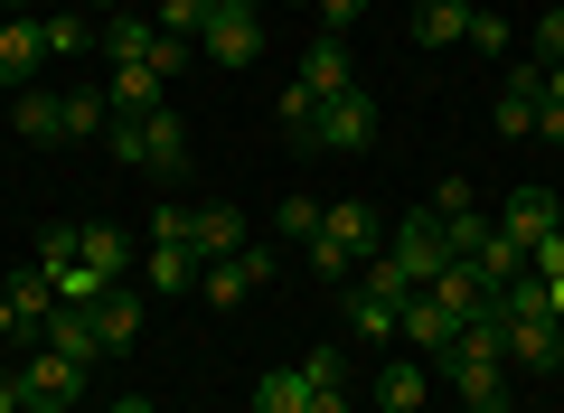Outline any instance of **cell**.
Segmentation results:
<instances>
[{
    "label": "cell",
    "mask_w": 564,
    "mask_h": 413,
    "mask_svg": "<svg viewBox=\"0 0 564 413\" xmlns=\"http://www.w3.org/2000/svg\"><path fill=\"white\" fill-rule=\"evenodd\" d=\"M104 141H113L122 170H151V178H180L188 170V122L170 113V104H161V113H122Z\"/></svg>",
    "instance_id": "cell-1"
},
{
    "label": "cell",
    "mask_w": 564,
    "mask_h": 413,
    "mask_svg": "<svg viewBox=\"0 0 564 413\" xmlns=\"http://www.w3.org/2000/svg\"><path fill=\"white\" fill-rule=\"evenodd\" d=\"M20 385H29V413H76L85 404V367H76V357H57L47 338H39V357L20 367Z\"/></svg>",
    "instance_id": "cell-2"
},
{
    "label": "cell",
    "mask_w": 564,
    "mask_h": 413,
    "mask_svg": "<svg viewBox=\"0 0 564 413\" xmlns=\"http://www.w3.org/2000/svg\"><path fill=\"white\" fill-rule=\"evenodd\" d=\"M104 57H141L151 76H180V66H188V39H170L161 20H113V29H104Z\"/></svg>",
    "instance_id": "cell-3"
},
{
    "label": "cell",
    "mask_w": 564,
    "mask_h": 413,
    "mask_svg": "<svg viewBox=\"0 0 564 413\" xmlns=\"http://www.w3.org/2000/svg\"><path fill=\"white\" fill-rule=\"evenodd\" d=\"M386 254H395V263H404V273H414V282H433V273H443V263H462V254H452V226L433 217V207H414V217L395 226V244H386Z\"/></svg>",
    "instance_id": "cell-4"
},
{
    "label": "cell",
    "mask_w": 564,
    "mask_h": 413,
    "mask_svg": "<svg viewBox=\"0 0 564 413\" xmlns=\"http://www.w3.org/2000/svg\"><path fill=\"white\" fill-rule=\"evenodd\" d=\"M254 282H273V244H236V254H217V263H198V292L217 301V311H236Z\"/></svg>",
    "instance_id": "cell-5"
},
{
    "label": "cell",
    "mask_w": 564,
    "mask_h": 413,
    "mask_svg": "<svg viewBox=\"0 0 564 413\" xmlns=\"http://www.w3.org/2000/svg\"><path fill=\"white\" fill-rule=\"evenodd\" d=\"M198 57H207V66H245V57H263V10H207Z\"/></svg>",
    "instance_id": "cell-6"
},
{
    "label": "cell",
    "mask_w": 564,
    "mask_h": 413,
    "mask_svg": "<svg viewBox=\"0 0 564 413\" xmlns=\"http://www.w3.org/2000/svg\"><path fill=\"white\" fill-rule=\"evenodd\" d=\"M377 141V95H329V113H321V132H311V151H367Z\"/></svg>",
    "instance_id": "cell-7"
},
{
    "label": "cell",
    "mask_w": 564,
    "mask_h": 413,
    "mask_svg": "<svg viewBox=\"0 0 564 413\" xmlns=\"http://www.w3.org/2000/svg\"><path fill=\"white\" fill-rule=\"evenodd\" d=\"M499 236H518L527 254H536L545 236H564V188H518V197H508V226H499Z\"/></svg>",
    "instance_id": "cell-8"
},
{
    "label": "cell",
    "mask_w": 564,
    "mask_h": 413,
    "mask_svg": "<svg viewBox=\"0 0 564 413\" xmlns=\"http://www.w3.org/2000/svg\"><path fill=\"white\" fill-rule=\"evenodd\" d=\"M236 244H254V236H245V207H217V197H207L198 217H188V254L217 263V254H236Z\"/></svg>",
    "instance_id": "cell-9"
},
{
    "label": "cell",
    "mask_w": 564,
    "mask_h": 413,
    "mask_svg": "<svg viewBox=\"0 0 564 413\" xmlns=\"http://www.w3.org/2000/svg\"><path fill=\"white\" fill-rule=\"evenodd\" d=\"M0 292H10V311H20V338H47V319L66 311V301H57V282H47L39 263H29V273H10Z\"/></svg>",
    "instance_id": "cell-10"
},
{
    "label": "cell",
    "mask_w": 564,
    "mask_h": 413,
    "mask_svg": "<svg viewBox=\"0 0 564 413\" xmlns=\"http://www.w3.org/2000/svg\"><path fill=\"white\" fill-rule=\"evenodd\" d=\"M321 236L329 244H339V254H377V207H358V197H329V207H321Z\"/></svg>",
    "instance_id": "cell-11"
},
{
    "label": "cell",
    "mask_w": 564,
    "mask_h": 413,
    "mask_svg": "<svg viewBox=\"0 0 564 413\" xmlns=\"http://www.w3.org/2000/svg\"><path fill=\"white\" fill-rule=\"evenodd\" d=\"M302 85H311V95H348V39H339V29H321V39H311L302 47Z\"/></svg>",
    "instance_id": "cell-12"
},
{
    "label": "cell",
    "mask_w": 564,
    "mask_h": 413,
    "mask_svg": "<svg viewBox=\"0 0 564 413\" xmlns=\"http://www.w3.org/2000/svg\"><path fill=\"white\" fill-rule=\"evenodd\" d=\"M414 47H433V57H443V47H470V0H423L414 10Z\"/></svg>",
    "instance_id": "cell-13"
},
{
    "label": "cell",
    "mask_w": 564,
    "mask_h": 413,
    "mask_svg": "<svg viewBox=\"0 0 564 413\" xmlns=\"http://www.w3.org/2000/svg\"><path fill=\"white\" fill-rule=\"evenodd\" d=\"M395 338H414V348H433V357H443L452 338H462V311H443L433 292H414V301H404V329H395Z\"/></svg>",
    "instance_id": "cell-14"
},
{
    "label": "cell",
    "mask_w": 564,
    "mask_h": 413,
    "mask_svg": "<svg viewBox=\"0 0 564 413\" xmlns=\"http://www.w3.org/2000/svg\"><path fill=\"white\" fill-rule=\"evenodd\" d=\"M161 85H170V76H151L141 57H113V85H104V104H113V113H161Z\"/></svg>",
    "instance_id": "cell-15"
},
{
    "label": "cell",
    "mask_w": 564,
    "mask_h": 413,
    "mask_svg": "<svg viewBox=\"0 0 564 413\" xmlns=\"http://www.w3.org/2000/svg\"><path fill=\"white\" fill-rule=\"evenodd\" d=\"M508 357H518V367H555V357H564V319H545V311L536 319H508Z\"/></svg>",
    "instance_id": "cell-16"
},
{
    "label": "cell",
    "mask_w": 564,
    "mask_h": 413,
    "mask_svg": "<svg viewBox=\"0 0 564 413\" xmlns=\"http://www.w3.org/2000/svg\"><path fill=\"white\" fill-rule=\"evenodd\" d=\"M39 57H47V47H39V10H29V20H10V29H0V85L20 95V85L39 76Z\"/></svg>",
    "instance_id": "cell-17"
},
{
    "label": "cell",
    "mask_w": 564,
    "mask_h": 413,
    "mask_svg": "<svg viewBox=\"0 0 564 413\" xmlns=\"http://www.w3.org/2000/svg\"><path fill=\"white\" fill-rule=\"evenodd\" d=\"M47 348H57V357H76V367L95 376V357H104V329H95V311H57V319H47Z\"/></svg>",
    "instance_id": "cell-18"
},
{
    "label": "cell",
    "mask_w": 564,
    "mask_h": 413,
    "mask_svg": "<svg viewBox=\"0 0 564 413\" xmlns=\"http://www.w3.org/2000/svg\"><path fill=\"white\" fill-rule=\"evenodd\" d=\"M76 263H85V273H95V282H132V244H122L113 226H85Z\"/></svg>",
    "instance_id": "cell-19"
},
{
    "label": "cell",
    "mask_w": 564,
    "mask_h": 413,
    "mask_svg": "<svg viewBox=\"0 0 564 413\" xmlns=\"http://www.w3.org/2000/svg\"><path fill=\"white\" fill-rule=\"evenodd\" d=\"M95 329H104V348H132V338H141V292H132V282H113V292L95 301Z\"/></svg>",
    "instance_id": "cell-20"
},
{
    "label": "cell",
    "mask_w": 564,
    "mask_h": 413,
    "mask_svg": "<svg viewBox=\"0 0 564 413\" xmlns=\"http://www.w3.org/2000/svg\"><path fill=\"white\" fill-rule=\"evenodd\" d=\"M348 329H358V338H395V329H404V301H386V292H367V282H348Z\"/></svg>",
    "instance_id": "cell-21"
},
{
    "label": "cell",
    "mask_w": 564,
    "mask_h": 413,
    "mask_svg": "<svg viewBox=\"0 0 564 413\" xmlns=\"http://www.w3.org/2000/svg\"><path fill=\"white\" fill-rule=\"evenodd\" d=\"M470 263H480V282H489V292H508V282H527V244H518V236H499V226L480 236V254H470Z\"/></svg>",
    "instance_id": "cell-22"
},
{
    "label": "cell",
    "mask_w": 564,
    "mask_h": 413,
    "mask_svg": "<svg viewBox=\"0 0 564 413\" xmlns=\"http://www.w3.org/2000/svg\"><path fill=\"white\" fill-rule=\"evenodd\" d=\"M39 47H47V57H85V47H95V20H76V10H39Z\"/></svg>",
    "instance_id": "cell-23"
},
{
    "label": "cell",
    "mask_w": 564,
    "mask_h": 413,
    "mask_svg": "<svg viewBox=\"0 0 564 413\" xmlns=\"http://www.w3.org/2000/svg\"><path fill=\"white\" fill-rule=\"evenodd\" d=\"M141 273H151V292H198V254H188V244H151Z\"/></svg>",
    "instance_id": "cell-24"
},
{
    "label": "cell",
    "mask_w": 564,
    "mask_h": 413,
    "mask_svg": "<svg viewBox=\"0 0 564 413\" xmlns=\"http://www.w3.org/2000/svg\"><path fill=\"white\" fill-rule=\"evenodd\" d=\"M254 413H311V385H302V367H273L254 385Z\"/></svg>",
    "instance_id": "cell-25"
},
{
    "label": "cell",
    "mask_w": 564,
    "mask_h": 413,
    "mask_svg": "<svg viewBox=\"0 0 564 413\" xmlns=\"http://www.w3.org/2000/svg\"><path fill=\"white\" fill-rule=\"evenodd\" d=\"M377 413H423V367H404V357H395V367L377 376Z\"/></svg>",
    "instance_id": "cell-26"
},
{
    "label": "cell",
    "mask_w": 564,
    "mask_h": 413,
    "mask_svg": "<svg viewBox=\"0 0 564 413\" xmlns=\"http://www.w3.org/2000/svg\"><path fill=\"white\" fill-rule=\"evenodd\" d=\"M10 122H20L29 141H66V104L57 95H20V113H10Z\"/></svg>",
    "instance_id": "cell-27"
},
{
    "label": "cell",
    "mask_w": 564,
    "mask_h": 413,
    "mask_svg": "<svg viewBox=\"0 0 564 413\" xmlns=\"http://www.w3.org/2000/svg\"><path fill=\"white\" fill-rule=\"evenodd\" d=\"M321 113H329V104L311 95V85H282V132H292V141H311V132H321Z\"/></svg>",
    "instance_id": "cell-28"
},
{
    "label": "cell",
    "mask_w": 564,
    "mask_h": 413,
    "mask_svg": "<svg viewBox=\"0 0 564 413\" xmlns=\"http://www.w3.org/2000/svg\"><path fill=\"white\" fill-rule=\"evenodd\" d=\"M321 207H329V197H282V244H311V236H321Z\"/></svg>",
    "instance_id": "cell-29"
},
{
    "label": "cell",
    "mask_w": 564,
    "mask_h": 413,
    "mask_svg": "<svg viewBox=\"0 0 564 413\" xmlns=\"http://www.w3.org/2000/svg\"><path fill=\"white\" fill-rule=\"evenodd\" d=\"M151 20H161L170 39H188V47H198V29H207V0H161V10H151Z\"/></svg>",
    "instance_id": "cell-30"
},
{
    "label": "cell",
    "mask_w": 564,
    "mask_h": 413,
    "mask_svg": "<svg viewBox=\"0 0 564 413\" xmlns=\"http://www.w3.org/2000/svg\"><path fill=\"white\" fill-rule=\"evenodd\" d=\"M76 244H85V226H47V236H39V273H66Z\"/></svg>",
    "instance_id": "cell-31"
},
{
    "label": "cell",
    "mask_w": 564,
    "mask_h": 413,
    "mask_svg": "<svg viewBox=\"0 0 564 413\" xmlns=\"http://www.w3.org/2000/svg\"><path fill=\"white\" fill-rule=\"evenodd\" d=\"M57 104H66V141L104 132V113H113V104H104V95H57Z\"/></svg>",
    "instance_id": "cell-32"
},
{
    "label": "cell",
    "mask_w": 564,
    "mask_h": 413,
    "mask_svg": "<svg viewBox=\"0 0 564 413\" xmlns=\"http://www.w3.org/2000/svg\"><path fill=\"white\" fill-rule=\"evenodd\" d=\"M339 376H348V357H339V348H311V357H302V385H311V394H329Z\"/></svg>",
    "instance_id": "cell-33"
},
{
    "label": "cell",
    "mask_w": 564,
    "mask_h": 413,
    "mask_svg": "<svg viewBox=\"0 0 564 413\" xmlns=\"http://www.w3.org/2000/svg\"><path fill=\"white\" fill-rule=\"evenodd\" d=\"M302 254H311V273H329V282H348V273H358V254H339V244H329V236H311Z\"/></svg>",
    "instance_id": "cell-34"
},
{
    "label": "cell",
    "mask_w": 564,
    "mask_h": 413,
    "mask_svg": "<svg viewBox=\"0 0 564 413\" xmlns=\"http://www.w3.org/2000/svg\"><path fill=\"white\" fill-rule=\"evenodd\" d=\"M499 132H508V141H536V104H527V95H499Z\"/></svg>",
    "instance_id": "cell-35"
},
{
    "label": "cell",
    "mask_w": 564,
    "mask_h": 413,
    "mask_svg": "<svg viewBox=\"0 0 564 413\" xmlns=\"http://www.w3.org/2000/svg\"><path fill=\"white\" fill-rule=\"evenodd\" d=\"M536 57H545V66H564V0L536 20Z\"/></svg>",
    "instance_id": "cell-36"
},
{
    "label": "cell",
    "mask_w": 564,
    "mask_h": 413,
    "mask_svg": "<svg viewBox=\"0 0 564 413\" xmlns=\"http://www.w3.org/2000/svg\"><path fill=\"white\" fill-rule=\"evenodd\" d=\"M470 47H489V57L508 47V20H499V10H470Z\"/></svg>",
    "instance_id": "cell-37"
},
{
    "label": "cell",
    "mask_w": 564,
    "mask_h": 413,
    "mask_svg": "<svg viewBox=\"0 0 564 413\" xmlns=\"http://www.w3.org/2000/svg\"><path fill=\"white\" fill-rule=\"evenodd\" d=\"M188 217H198V207H161V217H151V244H188Z\"/></svg>",
    "instance_id": "cell-38"
},
{
    "label": "cell",
    "mask_w": 564,
    "mask_h": 413,
    "mask_svg": "<svg viewBox=\"0 0 564 413\" xmlns=\"http://www.w3.org/2000/svg\"><path fill=\"white\" fill-rule=\"evenodd\" d=\"M348 20H367V0H321V29H339V39H348Z\"/></svg>",
    "instance_id": "cell-39"
},
{
    "label": "cell",
    "mask_w": 564,
    "mask_h": 413,
    "mask_svg": "<svg viewBox=\"0 0 564 413\" xmlns=\"http://www.w3.org/2000/svg\"><path fill=\"white\" fill-rule=\"evenodd\" d=\"M536 141H564V104H536Z\"/></svg>",
    "instance_id": "cell-40"
},
{
    "label": "cell",
    "mask_w": 564,
    "mask_h": 413,
    "mask_svg": "<svg viewBox=\"0 0 564 413\" xmlns=\"http://www.w3.org/2000/svg\"><path fill=\"white\" fill-rule=\"evenodd\" d=\"M0 413H29V385H20V376H0Z\"/></svg>",
    "instance_id": "cell-41"
},
{
    "label": "cell",
    "mask_w": 564,
    "mask_h": 413,
    "mask_svg": "<svg viewBox=\"0 0 564 413\" xmlns=\"http://www.w3.org/2000/svg\"><path fill=\"white\" fill-rule=\"evenodd\" d=\"M311 413H348V385H329V394H311Z\"/></svg>",
    "instance_id": "cell-42"
},
{
    "label": "cell",
    "mask_w": 564,
    "mask_h": 413,
    "mask_svg": "<svg viewBox=\"0 0 564 413\" xmlns=\"http://www.w3.org/2000/svg\"><path fill=\"white\" fill-rule=\"evenodd\" d=\"M0 338H20V311H10V292H0Z\"/></svg>",
    "instance_id": "cell-43"
},
{
    "label": "cell",
    "mask_w": 564,
    "mask_h": 413,
    "mask_svg": "<svg viewBox=\"0 0 564 413\" xmlns=\"http://www.w3.org/2000/svg\"><path fill=\"white\" fill-rule=\"evenodd\" d=\"M545 104H564V66H545Z\"/></svg>",
    "instance_id": "cell-44"
},
{
    "label": "cell",
    "mask_w": 564,
    "mask_h": 413,
    "mask_svg": "<svg viewBox=\"0 0 564 413\" xmlns=\"http://www.w3.org/2000/svg\"><path fill=\"white\" fill-rule=\"evenodd\" d=\"M104 413H151V404H141V394H122V404H104Z\"/></svg>",
    "instance_id": "cell-45"
},
{
    "label": "cell",
    "mask_w": 564,
    "mask_h": 413,
    "mask_svg": "<svg viewBox=\"0 0 564 413\" xmlns=\"http://www.w3.org/2000/svg\"><path fill=\"white\" fill-rule=\"evenodd\" d=\"M207 10H263V0H207Z\"/></svg>",
    "instance_id": "cell-46"
},
{
    "label": "cell",
    "mask_w": 564,
    "mask_h": 413,
    "mask_svg": "<svg viewBox=\"0 0 564 413\" xmlns=\"http://www.w3.org/2000/svg\"><path fill=\"white\" fill-rule=\"evenodd\" d=\"M10 10H20V20H29V10H39V0H10Z\"/></svg>",
    "instance_id": "cell-47"
},
{
    "label": "cell",
    "mask_w": 564,
    "mask_h": 413,
    "mask_svg": "<svg viewBox=\"0 0 564 413\" xmlns=\"http://www.w3.org/2000/svg\"><path fill=\"white\" fill-rule=\"evenodd\" d=\"M85 10H113V0H85Z\"/></svg>",
    "instance_id": "cell-48"
}]
</instances>
